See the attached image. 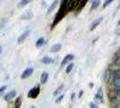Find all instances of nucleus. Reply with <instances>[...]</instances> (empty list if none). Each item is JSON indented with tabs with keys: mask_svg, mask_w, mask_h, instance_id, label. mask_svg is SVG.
I'll use <instances>...</instances> for the list:
<instances>
[{
	"mask_svg": "<svg viewBox=\"0 0 120 108\" xmlns=\"http://www.w3.org/2000/svg\"><path fill=\"white\" fill-rule=\"evenodd\" d=\"M67 13V10H66V4H65V1H63L61 3V5H60V8H59V12H58V15L55 16V18H54V23H53V25L52 26H55L56 25V23H59L61 19L65 17V15Z\"/></svg>",
	"mask_w": 120,
	"mask_h": 108,
	"instance_id": "1",
	"label": "nucleus"
},
{
	"mask_svg": "<svg viewBox=\"0 0 120 108\" xmlns=\"http://www.w3.org/2000/svg\"><path fill=\"white\" fill-rule=\"evenodd\" d=\"M40 91H41L40 86H34L28 91V97L29 99H36V97L38 96V94H40Z\"/></svg>",
	"mask_w": 120,
	"mask_h": 108,
	"instance_id": "2",
	"label": "nucleus"
},
{
	"mask_svg": "<svg viewBox=\"0 0 120 108\" xmlns=\"http://www.w3.org/2000/svg\"><path fill=\"white\" fill-rule=\"evenodd\" d=\"M65 4H66V10H67V12H71V11H75V10H77L79 1H75V0H71V1H65Z\"/></svg>",
	"mask_w": 120,
	"mask_h": 108,
	"instance_id": "3",
	"label": "nucleus"
},
{
	"mask_svg": "<svg viewBox=\"0 0 120 108\" xmlns=\"http://www.w3.org/2000/svg\"><path fill=\"white\" fill-rule=\"evenodd\" d=\"M75 59V55L73 54H67L64 59H63V61H61V67H64V66H66V65H68L70 63H72V60Z\"/></svg>",
	"mask_w": 120,
	"mask_h": 108,
	"instance_id": "4",
	"label": "nucleus"
},
{
	"mask_svg": "<svg viewBox=\"0 0 120 108\" xmlns=\"http://www.w3.org/2000/svg\"><path fill=\"white\" fill-rule=\"evenodd\" d=\"M33 73H34V68L33 67H28V68L24 70V72L21 74V78H22V79H26V78H29Z\"/></svg>",
	"mask_w": 120,
	"mask_h": 108,
	"instance_id": "5",
	"label": "nucleus"
},
{
	"mask_svg": "<svg viewBox=\"0 0 120 108\" xmlns=\"http://www.w3.org/2000/svg\"><path fill=\"white\" fill-rule=\"evenodd\" d=\"M98 102H103V91H102L101 88L97 90V93L95 95V103L97 104Z\"/></svg>",
	"mask_w": 120,
	"mask_h": 108,
	"instance_id": "6",
	"label": "nucleus"
},
{
	"mask_svg": "<svg viewBox=\"0 0 120 108\" xmlns=\"http://www.w3.org/2000/svg\"><path fill=\"white\" fill-rule=\"evenodd\" d=\"M16 95H17V93H16V90H11L10 93H7L6 95H5V101H11V100H13L15 97H16Z\"/></svg>",
	"mask_w": 120,
	"mask_h": 108,
	"instance_id": "7",
	"label": "nucleus"
},
{
	"mask_svg": "<svg viewBox=\"0 0 120 108\" xmlns=\"http://www.w3.org/2000/svg\"><path fill=\"white\" fill-rule=\"evenodd\" d=\"M113 85V91H120V78H116L112 82Z\"/></svg>",
	"mask_w": 120,
	"mask_h": 108,
	"instance_id": "8",
	"label": "nucleus"
},
{
	"mask_svg": "<svg viewBox=\"0 0 120 108\" xmlns=\"http://www.w3.org/2000/svg\"><path fill=\"white\" fill-rule=\"evenodd\" d=\"M111 78H112V68L108 67V68H106V72H105V81L111 82Z\"/></svg>",
	"mask_w": 120,
	"mask_h": 108,
	"instance_id": "9",
	"label": "nucleus"
},
{
	"mask_svg": "<svg viewBox=\"0 0 120 108\" xmlns=\"http://www.w3.org/2000/svg\"><path fill=\"white\" fill-rule=\"evenodd\" d=\"M116 78H120V68H115V70H112V78L111 82H113Z\"/></svg>",
	"mask_w": 120,
	"mask_h": 108,
	"instance_id": "10",
	"label": "nucleus"
},
{
	"mask_svg": "<svg viewBox=\"0 0 120 108\" xmlns=\"http://www.w3.org/2000/svg\"><path fill=\"white\" fill-rule=\"evenodd\" d=\"M29 34H30V30H25L21 36H19L18 37V43H22V42H24V40H25V38L29 36Z\"/></svg>",
	"mask_w": 120,
	"mask_h": 108,
	"instance_id": "11",
	"label": "nucleus"
},
{
	"mask_svg": "<svg viewBox=\"0 0 120 108\" xmlns=\"http://www.w3.org/2000/svg\"><path fill=\"white\" fill-rule=\"evenodd\" d=\"M102 19H103L102 17H100V18H97L96 21H95V22H94V23H93L91 25H90V31H93V30H94V29H95L96 26H98V25H100V23L102 22Z\"/></svg>",
	"mask_w": 120,
	"mask_h": 108,
	"instance_id": "12",
	"label": "nucleus"
},
{
	"mask_svg": "<svg viewBox=\"0 0 120 108\" xmlns=\"http://www.w3.org/2000/svg\"><path fill=\"white\" fill-rule=\"evenodd\" d=\"M41 63L42 64H53L54 63V59L51 58V56H43L41 59Z\"/></svg>",
	"mask_w": 120,
	"mask_h": 108,
	"instance_id": "13",
	"label": "nucleus"
},
{
	"mask_svg": "<svg viewBox=\"0 0 120 108\" xmlns=\"http://www.w3.org/2000/svg\"><path fill=\"white\" fill-rule=\"evenodd\" d=\"M60 49H61V43H55V45H53V46L51 47V52H52V53H56V52H59Z\"/></svg>",
	"mask_w": 120,
	"mask_h": 108,
	"instance_id": "14",
	"label": "nucleus"
},
{
	"mask_svg": "<svg viewBox=\"0 0 120 108\" xmlns=\"http://www.w3.org/2000/svg\"><path fill=\"white\" fill-rule=\"evenodd\" d=\"M48 78H49V74H48V72H42V74H41V84H46L47 83V81H48Z\"/></svg>",
	"mask_w": 120,
	"mask_h": 108,
	"instance_id": "15",
	"label": "nucleus"
},
{
	"mask_svg": "<svg viewBox=\"0 0 120 108\" xmlns=\"http://www.w3.org/2000/svg\"><path fill=\"white\" fill-rule=\"evenodd\" d=\"M112 64H113L114 66H116V67H119V66H120V55H115V56L113 58Z\"/></svg>",
	"mask_w": 120,
	"mask_h": 108,
	"instance_id": "16",
	"label": "nucleus"
},
{
	"mask_svg": "<svg viewBox=\"0 0 120 108\" xmlns=\"http://www.w3.org/2000/svg\"><path fill=\"white\" fill-rule=\"evenodd\" d=\"M45 43H46V40H45L43 37H40L38 40L36 41V47H37V48H40V47H42Z\"/></svg>",
	"mask_w": 120,
	"mask_h": 108,
	"instance_id": "17",
	"label": "nucleus"
},
{
	"mask_svg": "<svg viewBox=\"0 0 120 108\" xmlns=\"http://www.w3.org/2000/svg\"><path fill=\"white\" fill-rule=\"evenodd\" d=\"M33 17V12L31 11H26L22 17H21V19H23V21H24V19H29V18H31Z\"/></svg>",
	"mask_w": 120,
	"mask_h": 108,
	"instance_id": "18",
	"label": "nucleus"
},
{
	"mask_svg": "<svg viewBox=\"0 0 120 108\" xmlns=\"http://www.w3.org/2000/svg\"><path fill=\"white\" fill-rule=\"evenodd\" d=\"M73 67H75V65H73V63H70L67 66H66V68H65V72L68 74V73H71V71L73 70Z\"/></svg>",
	"mask_w": 120,
	"mask_h": 108,
	"instance_id": "19",
	"label": "nucleus"
},
{
	"mask_svg": "<svg viewBox=\"0 0 120 108\" xmlns=\"http://www.w3.org/2000/svg\"><path fill=\"white\" fill-rule=\"evenodd\" d=\"M100 4H101V1H98V0H95V1H93V3H91V7H90V10H91V11H94L95 8H97V7L100 6Z\"/></svg>",
	"mask_w": 120,
	"mask_h": 108,
	"instance_id": "20",
	"label": "nucleus"
},
{
	"mask_svg": "<svg viewBox=\"0 0 120 108\" xmlns=\"http://www.w3.org/2000/svg\"><path fill=\"white\" fill-rule=\"evenodd\" d=\"M56 6H58V1H53V4H52L51 6L48 7V10H47V12H48V13H51V12L53 11V10H54V8L56 7Z\"/></svg>",
	"mask_w": 120,
	"mask_h": 108,
	"instance_id": "21",
	"label": "nucleus"
},
{
	"mask_svg": "<svg viewBox=\"0 0 120 108\" xmlns=\"http://www.w3.org/2000/svg\"><path fill=\"white\" fill-rule=\"evenodd\" d=\"M63 89H64V85H60L59 88H58V89L53 93V95L54 96H58V95H60V94H61V91H63Z\"/></svg>",
	"mask_w": 120,
	"mask_h": 108,
	"instance_id": "22",
	"label": "nucleus"
},
{
	"mask_svg": "<svg viewBox=\"0 0 120 108\" xmlns=\"http://www.w3.org/2000/svg\"><path fill=\"white\" fill-rule=\"evenodd\" d=\"M21 102H22V97L19 96V97H17V99H16V103H15V107H16V108H19V107H21Z\"/></svg>",
	"mask_w": 120,
	"mask_h": 108,
	"instance_id": "23",
	"label": "nucleus"
},
{
	"mask_svg": "<svg viewBox=\"0 0 120 108\" xmlns=\"http://www.w3.org/2000/svg\"><path fill=\"white\" fill-rule=\"evenodd\" d=\"M29 3H30L29 0H22V1L18 4V6H19V7H22V6H25V5H28Z\"/></svg>",
	"mask_w": 120,
	"mask_h": 108,
	"instance_id": "24",
	"label": "nucleus"
},
{
	"mask_svg": "<svg viewBox=\"0 0 120 108\" xmlns=\"http://www.w3.org/2000/svg\"><path fill=\"white\" fill-rule=\"evenodd\" d=\"M85 4H86V1H84V0L79 3V4H78V7H77V11H78V10H81V8H83V6H84Z\"/></svg>",
	"mask_w": 120,
	"mask_h": 108,
	"instance_id": "25",
	"label": "nucleus"
},
{
	"mask_svg": "<svg viewBox=\"0 0 120 108\" xmlns=\"http://www.w3.org/2000/svg\"><path fill=\"white\" fill-rule=\"evenodd\" d=\"M63 99H64V95H59L56 99H55V102H56V103H60V102L63 101Z\"/></svg>",
	"mask_w": 120,
	"mask_h": 108,
	"instance_id": "26",
	"label": "nucleus"
},
{
	"mask_svg": "<svg viewBox=\"0 0 120 108\" xmlns=\"http://www.w3.org/2000/svg\"><path fill=\"white\" fill-rule=\"evenodd\" d=\"M109 4H112V0H107V1H106V3L103 4V7L106 8V7H107V6L109 5Z\"/></svg>",
	"mask_w": 120,
	"mask_h": 108,
	"instance_id": "27",
	"label": "nucleus"
},
{
	"mask_svg": "<svg viewBox=\"0 0 120 108\" xmlns=\"http://www.w3.org/2000/svg\"><path fill=\"white\" fill-rule=\"evenodd\" d=\"M6 88H7V86H6V85H3V86H1V88H0V94H1V93H4V91H5V90H6Z\"/></svg>",
	"mask_w": 120,
	"mask_h": 108,
	"instance_id": "28",
	"label": "nucleus"
},
{
	"mask_svg": "<svg viewBox=\"0 0 120 108\" xmlns=\"http://www.w3.org/2000/svg\"><path fill=\"white\" fill-rule=\"evenodd\" d=\"M90 108H97V104L95 102H91L90 103Z\"/></svg>",
	"mask_w": 120,
	"mask_h": 108,
	"instance_id": "29",
	"label": "nucleus"
},
{
	"mask_svg": "<svg viewBox=\"0 0 120 108\" xmlns=\"http://www.w3.org/2000/svg\"><path fill=\"white\" fill-rule=\"evenodd\" d=\"M114 93H115V96L118 97V100L120 101V91H114Z\"/></svg>",
	"mask_w": 120,
	"mask_h": 108,
	"instance_id": "30",
	"label": "nucleus"
},
{
	"mask_svg": "<svg viewBox=\"0 0 120 108\" xmlns=\"http://www.w3.org/2000/svg\"><path fill=\"white\" fill-rule=\"evenodd\" d=\"M115 35L120 36V28H119V29H116V30H115Z\"/></svg>",
	"mask_w": 120,
	"mask_h": 108,
	"instance_id": "31",
	"label": "nucleus"
},
{
	"mask_svg": "<svg viewBox=\"0 0 120 108\" xmlns=\"http://www.w3.org/2000/svg\"><path fill=\"white\" fill-rule=\"evenodd\" d=\"M112 108H120V103H118V104H114V106H112Z\"/></svg>",
	"mask_w": 120,
	"mask_h": 108,
	"instance_id": "32",
	"label": "nucleus"
},
{
	"mask_svg": "<svg viewBox=\"0 0 120 108\" xmlns=\"http://www.w3.org/2000/svg\"><path fill=\"white\" fill-rule=\"evenodd\" d=\"M1 52H3V48H1V47H0V54H1Z\"/></svg>",
	"mask_w": 120,
	"mask_h": 108,
	"instance_id": "33",
	"label": "nucleus"
},
{
	"mask_svg": "<svg viewBox=\"0 0 120 108\" xmlns=\"http://www.w3.org/2000/svg\"><path fill=\"white\" fill-rule=\"evenodd\" d=\"M118 25H120V19H119V22H118Z\"/></svg>",
	"mask_w": 120,
	"mask_h": 108,
	"instance_id": "34",
	"label": "nucleus"
},
{
	"mask_svg": "<svg viewBox=\"0 0 120 108\" xmlns=\"http://www.w3.org/2000/svg\"><path fill=\"white\" fill-rule=\"evenodd\" d=\"M31 108H35V107H31Z\"/></svg>",
	"mask_w": 120,
	"mask_h": 108,
	"instance_id": "35",
	"label": "nucleus"
}]
</instances>
